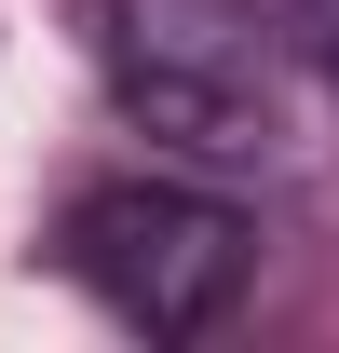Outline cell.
<instances>
[{
	"label": "cell",
	"instance_id": "1",
	"mask_svg": "<svg viewBox=\"0 0 339 353\" xmlns=\"http://www.w3.org/2000/svg\"><path fill=\"white\" fill-rule=\"evenodd\" d=\"M95 54H109L123 123L163 136V150L245 163L285 136V28L258 0H109Z\"/></svg>",
	"mask_w": 339,
	"mask_h": 353
},
{
	"label": "cell",
	"instance_id": "2",
	"mask_svg": "<svg viewBox=\"0 0 339 353\" xmlns=\"http://www.w3.org/2000/svg\"><path fill=\"white\" fill-rule=\"evenodd\" d=\"M54 259H68V285H82L109 326H136V340H204L217 312L245 299L258 231H245V204L176 190V176H95L82 204L54 218Z\"/></svg>",
	"mask_w": 339,
	"mask_h": 353
},
{
	"label": "cell",
	"instance_id": "3",
	"mask_svg": "<svg viewBox=\"0 0 339 353\" xmlns=\"http://www.w3.org/2000/svg\"><path fill=\"white\" fill-rule=\"evenodd\" d=\"M285 41H298V54L339 82V0H285Z\"/></svg>",
	"mask_w": 339,
	"mask_h": 353
}]
</instances>
